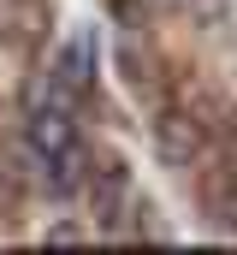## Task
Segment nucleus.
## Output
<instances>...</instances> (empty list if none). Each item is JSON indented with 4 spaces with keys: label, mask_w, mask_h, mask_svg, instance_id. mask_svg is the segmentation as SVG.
Instances as JSON below:
<instances>
[{
    "label": "nucleus",
    "mask_w": 237,
    "mask_h": 255,
    "mask_svg": "<svg viewBox=\"0 0 237 255\" xmlns=\"http://www.w3.org/2000/svg\"><path fill=\"white\" fill-rule=\"evenodd\" d=\"M77 238H89V226H71V220L48 226V244H77Z\"/></svg>",
    "instance_id": "nucleus-6"
},
{
    "label": "nucleus",
    "mask_w": 237,
    "mask_h": 255,
    "mask_svg": "<svg viewBox=\"0 0 237 255\" xmlns=\"http://www.w3.org/2000/svg\"><path fill=\"white\" fill-rule=\"evenodd\" d=\"M65 142H77V125H71V113L65 107H30V119H24V148H30V160H42V154H54Z\"/></svg>",
    "instance_id": "nucleus-3"
},
{
    "label": "nucleus",
    "mask_w": 237,
    "mask_h": 255,
    "mask_svg": "<svg viewBox=\"0 0 237 255\" xmlns=\"http://www.w3.org/2000/svg\"><path fill=\"white\" fill-rule=\"evenodd\" d=\"M36 178H42V190L54 196V202L77 196L83 178H89V154H83V142H65V148H54V154H42V160H36Z\"/></svg>",
    "instance_id": "nucleus-2"
},
{
    "label": "nucleus",
    "mask_w": 237,
    "mask_h": 255,
    "mask_svg": "<svg viewBox=\"0 0 237 255\" xmlns=\"http://www.w3.org/2000/svg\"><path fill=\"white\" fill-rule=\"evenodd\" d=\"M89 71H95V36H77L65 54H59V65H54V77H65L71 89H83L89 83Z\"/></svg>",
    "instance_id": "nucleus-4"
},
{
    "label": "nucleus",
    "mask_w": 237,
    "mask_h": 255,
    "mask_svg": "<svg viewBox=\"0 0 237 255\" xmlns=\"http://www.w3.org/2000/svg\"><path fill=\"white\" fill-rule=\"evenodd\" d=\"M83 196H89V226L113 232V226H118V214L130 208V166H124V160L89 166V178H83Z\"/></svg>",
    "instance_id": "nucleus-1"
},
{
    "label": "nucleus",
    "mask_w": 237,
    "mask_h": 255,
    "mask_svg": "<svg viewBox=\"0 0 237 255\" xmlns=\"http://www.w3.org/2000/svg\"><path fill=\"white\" fill-rule=\"evenodd\" d=\"M214 214H220V226L237 232V184H226V196H214Z\"/></svg>",
    "instance_id": "nucleus-5"
}]
</instances>
